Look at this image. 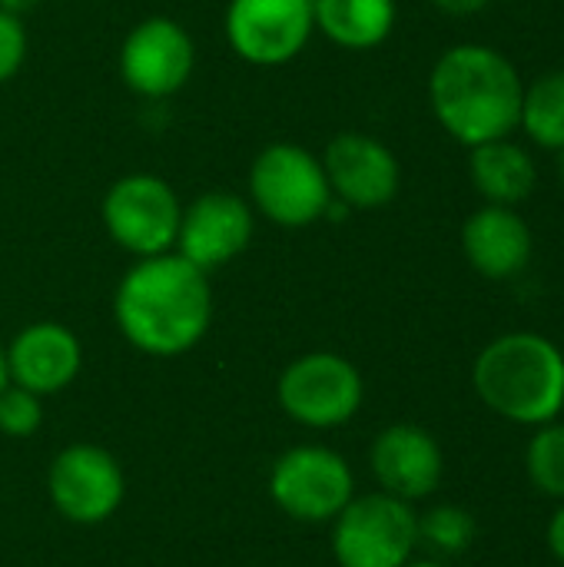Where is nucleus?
I'll return each mask as SVG.
<instances>
[{
    "mask_svg": "<svg viewBox=\"0 0 564 567\" xmlns=\"http://www.w3.org/2000/svg\"><path fill=\"white\" fill-rule=\"evenodd\" d=\"M43 422V405L40 395L20 389V385H7L0 392V432L10 439H27L40 429Z\"/></svg>",
    "mask_w": 564,
    "mask_h": 567,
    "instance_id": "4be33fe9",
    "label": "nucleus"
},
{
    "mask_svg": "<svg viewBox=\"0 0 564 567\" xmlns=\"http://www.w3.org/2000/svg\"><path fill=\"white\" fill-rule=\"evenodd\" d=\"M356 495L349 462L326 445H296L269 468L273 505L299 525L332 522Z\"/></svg>",
    "mask_w": 564,
    "mask_h": 567,
    "instance_id": "423d86ee",
    "label": "nucleus"
},
{
    "mask_svg": "<svg viewBox=\"0 0 564 567\" xmlns=\"http://www.w3.org/2000/svg\"><path fill=\"white\" fill-rule=\"evenodd\" d=\"M419 548V515L409 502L369 492L332 518V558L339 567H402Z\"/></svg>",
    "mask_w": 564,
    "mask_h": 567,
    "instance_id": "39448f33",
    "label": "nucleus"
},
{
    "mask_svg": "<svg viewBox=\"0 0 564 567\" xmlns=\"http://www.w3.org/2000/svg\"><path fill=\"white\" fill-rule=\"evenodd\" d=\"M525 83L515 63L485 43L449 47L429 76V103L442 130L462 146L505 140L519 130Z\"/></svg>",
    "mask_w": 564,
    "mask_h": 567,
    "instance_id": "f03ea898",
    "label": "nucleus"
},
{
    "mask_svg": "<svg viewBox=\"0 0 564 567\" xmlns=\"http://www.w3.org/2000/svg\"><path fill=\"white\" fill-rule=\"evenodd\" d=\"M47 492L53 508L73 525H103L116 515L126 478L120 462L90 442L66 445L57 452L47 472Z\"/></svg>",
    "mask_w": 564,
    "mask_h": 567,
    "instance_id": "1a4fd4ad",
    "label": "nucleus"
},
{
    "mask_svg": "<svg viewBox=\"0 0 564 567\" xmlns=\"http://www.w3.org/2000/svg\"><path fill=\"white\" fill-rule=\"evenodd\" d=\"M279 409L306 429H339L362 409L359 369L339 352H306L293 359L276 385Z\"/></svg>",
    "mask_w": 564,
    "mask_h": 567,
    "instance_id": "0eeeda50",
    "label": "nucleus"
},
{
    "mask_svg": "<svg viewBox=\"0 0 564 567\" xmlns=\"http://www.w3.org/2000/svg\"><path fill=\"white\" fill-rule=\"evenodd\" d=\"M10 385V375H7V349L0 346V392Z\"/></svg>",
    "mask_w": 564,
    "mask_h": 567,
    "instance_id": "bb28decb",
    "label": "nucleus"
},
{
    "mask_svg": "<svg viewBox=\"0 0 564 567\" xmlns=\"http://www.w3.org/2000/svg\"><path fill=\"white\" fill-rule=\"evenodd\" d=\"M33 7H40V0H0V10H7V13H13V17H23V13L33 10Z\"/></svg>",
    "mask_w": 564,
    "mask_h": 567,
    "instance_id": "a878e982",
    "label": "nucleus"
},
{
    "mask_svg": "<svg viewBox=\"0 0 564 567\" xmlns=\"http://www.w3.org/2000/svg\"><path fill=\"white\" fill-rule=\"evenodd\" d=\"M253 226V206L243 196L213 189L183 206L173 252H180L203 272H216L249 246Z\"/></svg>",
    "mask_w": 564,
    "mask_h": 567,
    "instance_id": "ddd939ff",
    "label": "nucleus"
},
{
    "mask_svg": "<svg viewBox=\"0 0 564 567\" xmlns=\"http://www.w3.org/2000/svg\"><path fill=\"white\" fill-rule=\"evenodd\" d=\"M475 542V518L459 505H435L419 515V545H429L435 555H462Z\"/></svg>",
    "mask_w": 564,
    "mask_h": 567,
    "instance_id": "412c9836",
    "label": "nucleus"
},
{
    "mask_svg": "<svg viewBox=\"0 0 564 567\" xmlns=\"http://www.w3.org/2000/svg\"><path fill=\"white\" fill-rule=\"evenodd\" d=\"M562 419H564V405H562Z\"/></svg>",
    "mask_w": 564,
    "mask_h": 567,
    "instance_id": "c756f323",
    "label": "nucleus"
},
{
    "mask_svg": "<svg viewBox=\"0 0 564 567\" xmlns=\"http://www.w3.org/2000/svg\"><path fill=\"white\" fill-rule=\"evenodd\" d=\"M519 126L542 150H564V70H552L525 86Z\"/></svg>",
    "mask_w": 564,
    "mask_h": 567,
    "instance_id": "6ab92c4d",
    "label": "nucleus"
},
{
    "mask_svg": "<svg viewBox=\"0 0 564 567\" xmlns=\"http://www.w3.org/2000/svg\"><path fill=\"white\" fill-rule=\"evenodd\" d=\"M253 209L286 229H302L329 213L332 189L322 159L299 143H269L249 166Z\"/></svg>",
    "mask_w": 564,
    "mask_h": 567,
    "instance_id": "20e7f679",
    "label": "nucleus"
},
{
    "mask_svg": "<svg viewBox=\"0 0 564 567\" xmlns=\"http://www.w3.org/2000/svg\"><path fill=\"white\" fill-rule=\"evenodd\" d=\"M532 226L515 206L485 203L462 226V252L469 266L485 279H515L532 262Z\"/></svg>",
    "mask_w": 564,
    "mask_h": 567,
    "instance_id": "dca6fc26",
    "label": "nucleus"
},
{
    "mask_svg": "<svg viewBox=\"0 0 564 567\" xmlns=\"http://www.w3.org/2000/svg\"><path fill=\"white\" fill-rule=\"evenodd\" d=\"M27 60V30L23 20L0 10V83L13 80Z\"/></svg>",
    "mask_w": 564,
    "mask_h": 567,
    "instance_id": "5701e85b",
    "label": "nucleus"
},
{
    "mask_svg": "<svg viewBox=\"0 0 564 567\" xmlns=\"http://www.w3.org/2000/svg\"><path fill=\"white\" fill-rule=\"evenodd\" d=\"M193 37L186 33L183 23L170 17L140 20L120 47L123 83L146 100H166L176 90H183L193 73Z\"/></svg>",
    "mask_w": 564,
    "mask_h": 567,
    "instance_id": "9b49d317",
    "label": "nucleus"
},
{
    "mask_svg": "<svg viewBox=\"0 0 564 567\" xmlns=\"http://www.w3.org/2000/svg\"><path fill=\"white\" fill-rule=\"evenodd\" d=\"M100 216L116 246L146 259L176 246L183 206L166 179L153 173H130L106 189Z\"/></svg>",
    "mask_w": 564,
    "mask_h": 567,
    "instance_id": "6e6552de",
    "label": "nucleus"
},
{
    "mask_svg": "<svg viewBox=\"0 0 564 567\" xmlns=\"http://www.w3.org/2000/svg\"><path fill=\"white\" fill-rule=\"evenodd\" d=\"M402 567H445L442 561H432V558H412L409 565H402Z\"/></svg>",
    "mask_w": 564,
    "mask_h": 567,
    "instance_id": "cd10ccee",
    "label": "nucleus"
},
{
    "mask_svg": "<svg viewBox=\"0 0 564 567\" xmlns=\"http://www.w3.org/2000/svg\"><path fill=\"white\" fill-rule=\"evenodd\" d=\"M316 30L312 0H229L226 40L253 66H283L296 60Z\"/></svg>",
    "mask_w": 564,
    "mask_h": 567,
    "instance_id": "9d476101",
    "label": "nucleus"
},
{
    "mask_svg": "<svg viewBox=\"0 0 564 567\" xmlns=\"http://www.w3.org/2000/svg\"><path fill=\"white\" fill-rule=\"evenodd\" d=\"M472 385L485 409L525 429L562 419L564 352L539 332H505L492 339L475 365Z\"/></svg>",
    "mask_w": 564,
    "mask_h": 567,
    "instance_id": "7ed1b4c3",
    "label": "nucleus"
},
{
    "mask_svg": "<svg viewBox=\"0 0 564 567\" xmlns=\"http://www.w3.org/2000/svg\"><path fill=\"white\" fill-rule=\"evenodd\" d=\"M545 542H548V551L555 555V561H558V565H564V502H558V512L548 518Z\"/></svg>",
    "mask_w": 564,
    "mask_h": 567,
    "instance_id": "b1692460",
    "label": "nucleus"
},
{
    "mask_svg": "<svg viewBox=\"0 0 564 567\" xmlns=\"http://www.w3.org/2000/svg\"><path fill=\"white\" fill-rule=\"evenodd\" d=\"M432 3L452 17H472V13H482L492 0H432Z\"/></svg>",
    "mask_w": 564,
    "mask_h": 567,
    "instance_id": "393cba45",
    "label": "nucleus"
},
{
    "mask_svg": "<svg viewBox=\"0 0 564 567\" xmlns=\"http://www.w3.org/2000/svg\"><path fill=\"white\" fill-rule=\"evenodd\" d=\"M558 183L564 186V150H558Z\"/></svg>",
    "mask_w": 564,
    "mask_h": 567,
    "instance_id": "c85d7f7f",
    "label": "nucleus"
},
{
    "mask_svg": "<svg viewBox=\"0 0 564 567\" xmlns=\"http://www.w3.org/2000/svg\"><path fill=\"white\" fill-rule=\"evenodd\" d=\"M332 199H339L349 209H379L396 199L399 193V159L396 153L359 130H346L326 143V153L319 156Z\"/></svg>",
    "mask_w": 564,
    "mask_h": 567,
    "instance_id": "f8f14e48",
    "label": "nucleus"
},
{
    "mask_svg": "<svg viewBox=\"0 0 564 567\" xmlns=\"http://www.w3.org/2000/svg\"><path fill=\"white\" fill-rule=\"evenodd\" d=\"M113 319L136 352L156 359L183 355L213 322L209 272L173 249L136 259L116 286Z\"/></svg>",
    "mask_w": 564,
    "mask_h": 567,
    "instance_id": "f257e3e1",
    "label": "nucleus"
},
{
    "mask_svg": "<svg viewBox=\"0 0 564 567\" xmlns=\"http://www.w3.org/2000/svg\"><path fill=\"white\" fill-rule=\"evenodd\" d=\"M316 30L336 47L372 50L396 27V0H312Z\"/></svg>",
    "mask_w": 564,
    "mask_h": 567,
    "instance_id": "a211bd4d",
    "label": "nucleus"
},
{
    "mask_svg": "<svg viewBox=\"0 0 564 567\" xmlns=\"http://www.w3.org/2000/svg\"><path fill=\"white\" fill-rule=\"evenodd\" d=\"M469 176L479 189V196L492 206H519L535 193L539 166L529 150L505 140L479 143L469 156Z\"/></svg>",
    "mask_w": 564,
    "mask_h": 567,
    "instance_id": "f3484780",
    "label": "nucleus"
},
{
    "mask_svg": "<svg viewBox=\"0 0 564 567\" xmlns=\"http://www.w3.org/2000/svg\"><path fill=\"white\" fill-rule=\"evenodd\" d=\"M83 369V346L73 329L60 322H30L7 346V375L10 385H20L33 395L63 392Z\"/></svg>",
    "mask_w": 564,
    "mask_h": 567,
    "instance_id": "2eb2a0df",
    "label": "nucleus"
},
{
    "mask_svg": "<svg viewBox=\"0 0 564 567\" xmlns=\"http://www.w3.org/2000/svg\"><path fill=\"white\" fill-rule=\"evenodd\" d=\"M525 472L542 498L564 502V422L535 429L525 452Z\"/></svg>",
    "mask_w": 564,
    "mask_h": 567,
    "instance_id": "aec40b11",
    "label": "nucleus"
},
{
    "mask_svg": "<svg viewBox=\"0 0 564 567\" xmlns=\"http://www.w3.org/2000/svg\"><path fill=\"white\" fill-rule=\"evenodd\" d=\"M369 465H372L379 488L409 505L429 498L442 485V475H445V455L435 435L409 422L389 425L376 435Z\"/></svg>",
    "mask_w": 564,
    "mask_h": 567,
    "instance_id": "4468645a",
    "label": "nucleus"
}]
</instances>
